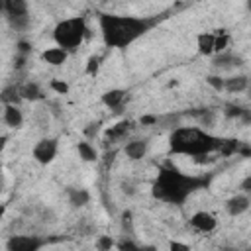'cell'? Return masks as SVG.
Segmentation results:
<instances>
[{
    "label": "cell",
    "instance_id": "277c9868",
    "mask_svg": "<svg viewBox=\"0 0 251 251\" xmlns=\"http://www.w3.org/2000/svg\"><path fill=\"white\" fill-rule=\"evenodd\" d=\"M88 35H90V29H88V24H86V18L84 16H75V18L61 20L53 27V39H55V43L59 47H63L65 51H69V53L76 51Z\"/></svg>",
    "mask_w": 251,
    "mask_h": 251
},
{
    "label": "cell",
    "instance_id": "4dcf8cb0",
    "mask_svg": "<svg viewBox=\"0 0 251 251\" xmlns=\"http://www.w3.org/2000/svg\"><path fill=\"white\" fill-rule=\"evenodd\" d=\"M169 251H190V245L182 243V241H176V239H171L169 241Z\"/></svg>",
    "mask_w": 251,
    "mask_h": 251
},
{
    "label": "cell",
    "instance_id": "d6986e66",
    "mask_svg": "<svg viewBox=\"0 0 251 251\" xmlns=\"http://www.w3.org/2000/svg\"><path fill=\"white\" fill-rule=\"evenodd\" d=\"M249 88V78L245 75H233V76H227L226 82H224V90L229 92V94H237V92H243Z\"/></svg>",
    "mask_w": 251,
    "mask_h": 251
},
{
    "label": "cell",
    "instance_id": "f546056e",
    "mask_svg": "<svg viewBox=\"0 0 251 251\" xmlns=\"http://www.w3.org/2000/svg\"><path fill=\"white\" fill-rule=\"evenodd\" d=\"M51 90H55V92H59V94H67L69 92V84L67 82H63V80H51Z\"/></svg>",
    "mask_w": 251,
    "mask_h": 251
},
{
    "label": "cell",
    "instance_id": "8d00e7d4",
    "mask_svg": "<svg viewBox=\"0 0 251 251\" xmlns=\"http://www.w3.org/2000/svg\"><path fill=\"white\" fill-rule=\"evenodd\" d=\"M122 190H124V194H127V196H133V194H135V188H133V184H129V182H124V184H122Z\"/></svg>",
    "mask_w": 251,
    "mask_h": 251
},
{
    "label": "cell",
    "instance_id": "e575fe53",
    "mask_svg": "<svg viewBox=\"0 0 251 251\" xmlns=\"http://www.w3.org/2000/svg\"><path fill=\"white\" fill-rule=\"evenodd\" d=\"M239 122H241L243 126H251V108H249V106H243V112H241Z\"/></svg>",
    "mask_w": 251,
    "mask_h": 251
},
{
    "label": "cell",
    "instance_id": "7a4b0ae2",
    "mask_svg": "<svg viewBox=\"0 0 251 251\" xmlns=\"http://www.w3.org/2000/svg\"><path fill=\"white\" fill-rule=\"evenodd\" d=\"M210 184V176H192V175H184L182 171H178L173 165H165L161 167L153 186H151V194L157 200L169 202V204H182L190 194H194L200 188H208Z\"/></svg>",
    "mask_w": 251,
    "mask_h": 251
},
{
    "label": "cell",
    "instance_id": "7402d4cb",
    "mask_svg": "<svg viewBox=\"0 0 251 251\" xmlns=\"http://www.w3.org/2000/svg\"><path fill=\"white\" fill-rule=\"evenodd\" d=\"M76 151H78V157L86 163H94L98 161V151L94 149V145H90L88 141H78L76 143Z\"/></svg>",
    "mask_w": 251,
    "mask_h": 251
},
{
    "label": "cell",
    "instance_id": "603a6c76",
    "mask_svg": "<svg viewBox=\"0 0 251 251\" xmlns=\"http://www.w3.org/2000/svg\"><path fill=\"white\" fill-rule=\"evenodd\" d=\"M216 35V43H214V55H220V53H226L227 47H229V33L226 29H216L212 31Z\"/></svg>",
    "mask_w": 251,
    "mask_h": 251
},
{
    "label": "cell",
    "instance_id": "cb8c5ba5",
    "mask_svg": "<svg viewBox=\"0 0 251 251\" xmlns=\"http://www.w3.org/2000/svg\"><path fill=\"white\" fill-rule=\"evenodd\" d=\"M116 243H118V241H116L112 235H98L96 241H94V245H96L98 251H112V249L116 247Z\"/></svg>",
    "mask_w": 251,
    "mask_h": 251
},
{
    "label": "cell",
    "instance_id": "ac0fdd59",
    "mask_svg": "<svg viewBox=\"0 0 251 251\" xmlns=\"http://www.w3.org/2000/svg\"><path fill=\"white\" fill-rule=\"evenodd\" d=\"M67 198H69V204L73 208H82L90 202V192L86 188H76V186H69L67 188Z\"/></svg>",
    "mask_w": 251,
    "mask_h": 251
},
{
    "label": "cell",
    "instance_id": "60d3db41",
    "mask_svg": "<svg viewBox=\"0 0 251 251\" xmlns=\"http://www.w3.org/2000/svg\"><path fill=\"white\" fill-rule=\"evenodd\" d=\"M137 251H143V249H141V245H139V249H137Z\"/></svg>",
    "mask_w": 251,
    "mask_h": 251
},
{
    "label": "cell",
    "instance_id": "5bb4252c",
    "mask_svg": "<svg viewBox=\"0 0 251 251\" xmlns=\"http://www.w3.org/2000/svg\"><path fill=\"white\" fill-rule=\"evenodd\" d=\"M41 59H43L47 65H51V67H61V65L67 63V59H69V51H65V49L59 47V45H55V47H47V49L41 53Z\"/></svg>",
    "mask_w": 251,
    "mask_h": 251
},
{
    "label": "cell",
    "instance_id": "3957f363",
    "mask_svg": "<svg viewBox=\"0 0 251 251\" xmlns=\"http://www.w3.org/2000/svg\"><path fill=\"white\" fill-rule=\"evenodd\" d=\"M226 139L210 135L206 129L196 126H180L169 133V151L173 155H188L194 161H202L214 151H220Z\"/></svg>",
    "mask_w": 251,
    "mask_h": 251
},
{
    "label": "cell",
    "instance_id": "8992f818",
    "mask_svg": "<svg viewBox=\"0 0 251 251\" xmlns=\"http://www.w3.org/2000/svg\"><path fill=\"white\" fill-rule=\"evenodd\" d=\"M47 243L41 235H12L6 241V251H39Z\"/></svg>",
    "mask_w": 251,
    "mask_h": 251
},
{
    "label": "cell",
    "instance_id": "4fadbf2b",
    "mask_svg": "<svg viewBox=\"0 0 251 251\" xmlns=\"http://www.w3.org/2000/svg\"><path fill=\"white\" fill-rule=\"evenodd\" d=\"M249 206H251V198H249L247 194H235V196L227 198V202H226V212L235 218V216L245 214V212L249 210Z\"/></svg>",
    "mask_w": 251,
    "mask_h": 251
},
{
    "label": "cell",
    "instance_id": "b9f144b4",
    "mask_svg": "<svg viewBox=\"0 0 251 251\" xmlns=\"http://www.w3.org/2000/svg\"><path fill=\"white\" fill-rule=\"evenodd\" d=\"M249 251H251V249H249Z\"/></svg>",
    "mask_w": 251,
    "mask_h": 251
},
{
    "label": "cell",
    "instance_id": "d4e9b609",
    "mask_svg": "<svg viewBox=\"0 0 251 251\" xmlns=\"http://www.w3.org/2000/svg\"><path fill=\"white\" fill-rule=\"evenodd\" d=\"M100 61H102L100 55H92V57H88L84 73H86L88 76H96V75H98V69H100Z\"/></svg>",
    "mask_w": 251,
    "mask_h": 251
},
{
    "label": "cell",
    "instance_id": "6da1fadb",
    "mask_svg": "<svg viewBox=\"0 0 251 251\" xmlns=\"http://www.w3.org/2000/svg\"><path fill=\"white\" fill-rule=\"evenodd\" d=\"M165 18V16H163ZM163 18L149 16H120V14H100L98 25L102 33V41L106 47L126 49L143 37L153 25H157Z\"/></svg>",
    "mask_w": 251,
    "mask_h": 251
},
{
    "label": "cell",
    "instance_id": "83f0119b",
    "mask_svg": "<svg viewBox=\"0 0 251 251\" xmlns=\"http://www.w3.org/2000/svg\"><path fill=\"white\" fill-rule=\"evenodd\" d=\"M206 82H208L216 92H222V90H224V82H226V78H222L220 75H208V76H206Z\"/></svg>",
    "mask_w": 251,
    "mask_h": 251
},
{
    "label": "cell",
    "instance_id": "836d02e7",
    "mask_svg": "<svg viewBox=\"0 0 251 251\" xmlns=\"http://www.w3.org/2000/svg\"><path fill=\"white\" fill-rule=\"evenodd\" d=\"M98 129H100V122H92V124H88V127L84 129V135L90 139V137H94V135L98 133Z\"/></svg>",
    "mask_w": 251,
    "mask_h": 251
},
{
    "label": "cell",
    "instance_id": "8fae6325",
    "mask_svg": "<svg viewBox=\"0 0 251 251\" xmlns=\"http://www.w3.org/2000/svg\"><path fill=\"white\" fill-rule=\"evenodd\" d=\"M149 151V141L147 139H131L124 145V153L129 161H141Z\"/></svg>",
    "mask_w": 251,
    "mask_h": 251
},
{
    "label": "cell",
    "instance_id": "30bf717a",
    "mask_svg": "<svg viewBox=\"0 0 251 251\" xmlns=\"http://www.w3.org/2000/svg\"><path fill=\"white\" fill-rule=\"evenodd\" d=\"M182 116H188V118H194L198 127L206 129V127H212L216 124V112L212 108H192L188 112H184Z\"/></svg>",
    "mask_w": 251,
    "mask_h": 251
},
{
    "label": "cell",
    "instance_id": "1f68e13d",
    "mask_svg": "<svg viewBox=\"0 0 251 251\" xmlns=\"http://www.w3.org/2000/svg\"><path fill=\"white\" fill-rule=\"evenodd\" d=\"M139 124H141V126H157V124H159V118L153 116V114H145V116L139 118Z\"/></svg>",
    "mask_w": 251,
    "mask_h": 251
},
{
    "label": "cell",
    "instance_id": "74e56055",
    "mask_svg": "<svg viewBox=\"0 0 251 251\" xmlns=\"http://www.w3.org/2000/svg\"><path fill=\"white\" fill-rule=\"evenodd\" d=\"M220 251H239V249H235V247H222Z\"/></svg>",
    "mask_w": 251,
    "mask_h": 251
},
{
    "label": "cell",
    "instance_id": "f1b7e54d",
    "mask_svg": "<svg viewBox=\"0 0 251 251\" xmlns=\"http://www.w3.org/2000/svg\"><path fill=\"white\" fill-rule=\"evenodd\" d=\"M16 53L18 55H29L31 53V43L29 41H25V39H20L18 43H16Z\"/></svg>",
    "mask_w": 251,
    "mask_h": 251
},
{
    "label": "cell",
    "instance_id": "d6a6232c",
    "mask_svg": "<svg viewBox=\"0 0 251 251\" xmlns=\"http://www.w3.org/2000/svg\"><path fill=\"white\" fill-rule=\"evenodd\" d=\"M239 190H241V194H247V196L251 194V175L241 178V182H239Z\"/></svg>",
    "mask_w": 251,
    "mask_h": 251
},
{
    "label": "cell",
    "instance_id": "d590c367",
    "mask_svg": "<svg viewBox=\"0 0 251 251\" xmlns=\"http://www.w3.org/2000/svg\"><path fill=\"white\" fill-rule=\"evenodd\" d=\"M25 63H27V57H25V55H18V53H16V59H14V67H16V71L24 69V67H25Z\"/></svg>",
    "mask_w": 251,
    "mask_h": 251
},
{
    "label": "cell",
    "instance_id": "ba28073f",
    "mask_svg": "<svg viewBox=\"0 0 251 251\" xmlns=\"http://www.w3.org/2000/svg\"><path fill=\"white\" fill-rule=\"evenodd\" d=\"M212 67L216 71H231L235 67H243V57H239L231 51H226V53L212 57Z\"/></svg>",
    "mask_w": 251,
    "mask_h": 251
},
{
    "label": "cell",
    "instance_id": "484cf974",
    "mask_svg": "<svg viewBox=\"0 0 251 251\" xmlns=\"http://www.w3.org/2000/svg\"><path fill=\"white\" fill-rule=\"evenodd\" d=\"M222 112H224V116L227 120H239L241 112H243V106H239V104H226Z\"/></svg>",
    "mask_w": 251,
    "mask_h": 251
},
{
    "label": "cell",
    "instance_id": "9a60e30c",
    "mask_svg": "<svg viewBox=\"0 0 251 251\" xmlns=\"http://www.w3.org/2000/svg\"><path fill=\"white\" fill-rule=\"evenodd\" d=\"M2 120L10 129H20L24 126V112L20 106H4Z\"/></svg>",
    "mask_w": 251,
    "mask_h": 251
},
{
    "label": "cell",
    "instance_id": "ab89813d",
    "mask_svg": "<svg viewBox=\"0 0 251 251\" xmlns=\"http://www.w3.org/2000/svg\"><path fill=\"white\" fill-rule=\"evenodd\" d=\"M247 10H249V12H251V0H249V2H247Z\"/></svg>",
    "mask_w": 251,
    "mask_h": 251
},
{
    "label": "cell",
    "instance_id": "7c38bea8",
    "mask_svg": "<svg viewBox=\"0 0 251 251\" xmlns=\"http://www.w3.org/2000/svg\"><path fill=\"white\" fill-rule=\"evenodd\" d=\"M2 12H4L6 20L22 18V16H29V6H27L25 0H4L2 2Z\"/></svg>",
    "mask_w": 251,
    "mask_h": 251
},
{
    "label": "cell",
    "instance_id": "9c48e42d",
    "mask_svg": "<svg viewBox=\"0 0 251 251\" xmlns=\"http://www.w3.org/2000/svg\"><path fill=\"white\" fill-rule=\"evenodd\" d=\"M129 129H131V122H129V120L118 122L116 126H112V127L106 129V133H104V143H106V145H114V143L126 139V135L129 133Z\"/></svg>",
    "mask_w": 251,
    "mask_h": 251
},
{
    "label": "cell",
    "instance_id": "5b68a950",
    "mask_svg": "<svg viewBox=\"0 0 251 251\" xmlns=\"http://www.w3.org/2000/svg\"><path fill=\"white\" fill-rule=\"evenodd\" d=\"M57 151H59V139L57 137H43L33 145L31 157L39 165H49L57 157Z\"/></svg>",
    "mask_w": 251,
    "mask_h": 251
},
{
    "label": "cell",
    "instance_id": "ffe728a7",
    "mask_svg": "<svg viewBox=\"0 0 251 251\" xmlns=\"http://www.w3.org/2000/svg\"><path fill=\"white\" fill-rule=\"evenodd\" d=\"M20 94L27 102H39V100L45 98V92L41 90V86L37 82H24V84H20Z\"/></svg>",
    "mask_w": 251,
    "mask_h": 251
},
{
    "label": "cell",
    "instance_id": "f35d334b",
    "mask_svg": "<svg viewBox=\"0 0 251 251\" xmlns=\"http://www.w3.org/2000/svg\"><path fill=\"white\" fill-rule=\"evenodd\" d=\"M247 96H249V100H251V86L247 88Z\"/></svg>",
    "mask_w": 251,
    "mask_h": 251
},
{
    "label": "cell",
    "instance_id": "52a82bcc",
    "mask_svg": "<svg viewBox=\"0 0 251 251\" xmlns=\"http://www.w3.org/2000/svg\"><path fill=\"white\" fill-rule=\"evenodd\" d=\"M188 224H190L192 229H196L200 233H210V231H214L218 227V218L214 214L206 212V210H198V212H194L190 216Z\"/></svg>",
    "mask_w": 251,
    "mask_h": 251
},
{
    "label": "cell",
    "instance_id": "44dd1931",
    "mask_svg": "<svg viewBox=\"0 0 251 251\" xmlns=\"http://www.w3.org/2000/svg\"><path fill=\"white\" fill-rule=\"evenodd\" d=\"M0 100L4 106H20L22 104V94H20V84H8L2 88Z\"/></svg>",
    "mask_w": 251,
    "mask_h": 251
},
{
    "label": "cell",
    "instance_id": "4316f807",
    "mask_svg": "<svg viewBox=\"0 0 251 251\" xmlns=\"http://www.w3.org/2000/svg\"><path fill=\"white\" fill-rule=\"evenodd\" d=\"M116 249H118V251H137L139 245H137L131 237H124V239H120V241L116 243Z\"/></svg>",
    "mask_w": 251,
    "mask_h": 251
},
{
    "label": "cell",
    "instance_id": "e0dca14e",
    "mask_svg": "<svg viewBox=\"0 0 251 251\" xmlns=\"http://www.w3.org/2000/svg\"><path fill=\"white\" fill-rule=\"evenodd\" d=\"M126 90L124 88H112V90H106L104 94H102V104L106 106V108H110V110H118V108H122V104H124V100H126Z\"/></svg>",
    "mask_w": 251,
    "mask_h": 251
},
{
    "label": "cell",
    "instance_id": "2e32d148",
    "mask_svg": "<svg viewBox=\"0 0 251 251\" xmlns=\"http://www.w3.org/2000/svg\"><path fill=\"white\" fill-rule=\"evenodd\" d=\"M214 43H216V35L212 31H202L196 37V49L204 57H214Z\"/></svg>",
    "mask_w": 251,
    "mask_h": 251
}]
</instances>
